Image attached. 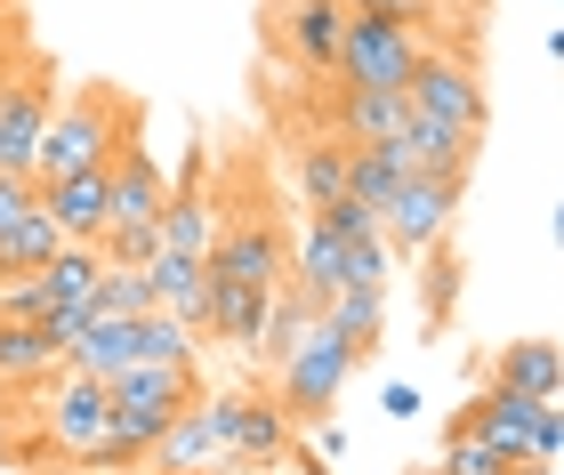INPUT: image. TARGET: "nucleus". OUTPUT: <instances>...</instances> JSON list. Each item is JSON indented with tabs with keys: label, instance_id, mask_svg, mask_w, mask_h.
Listing matches in <instances>:
<instances>
[{
	"label": "nucleus",
	"instance_id": "obj_31",
	"mask_svg": "<svg viewBox=\"0 0 564 475\" xmlns=\"http://www.w3.org/2000/svg\"><path fill=\"white\" fill-rule=\"evenodd\" d=\"M452 290H459V258H452V242H435V250H427V314H435V322H444Z\"/></svg>",
	"mask_w": 564,
	"mask_h": 475
},
{
	"label": "nucleus",
	"instance_id": "obj_22",
	"mask_svg": "<svg viewBox=\"0 0 564 475\" xmlns=\"http://www.w3.org/2000/svg\"><path fill=\"white\" fill-rule=\"evenodd\" d=\"M65 363H73V371H97V379L138 371V363H145V314H130V322H106V314H97L89 331L65 346Z\"/></svg>",
	"mask_w": 564,
	"mask_h": 475
},
{
	"label": "nucleus",
	"instance_id": "obj_23",
	"mask_svg": "<svg viewBox=\"0 0 564 475\" xmlns=\"http://www.w3.org/2000/svg\"><path fill=\"white\" fill-rule=\"evenodd\" d=\"M282 24H291V48L315 73H339V41H347V0H282Z\"/></svg>",
	"mask_w": 564,
	"mask_h": 475
},
{
	"label": "nucleus",
	"instance_id": "obj_29",
	"mask_svg": "<svg viewBox=\"0 0 564 475\" xmlns=\"http://www.w3.org/2000/svg\"><path fill=\"white\" fill-rule=\"evenodd\" d=\"M508 467H517V460H508L492 435H476V428L452 419V443H444V460H435V475H508Z\"/></svg>",
	"mask_w": 564,
	"mask_h": 475
},
{
	"label": "nucleus",
	"instance_id": "obj_3",
	"mask_svg": "<svg viewBox=\"0 0 564 475\" xmlns=\"http://www.w3.org/2000/svg\"><path fill=\"white\" fill-rule=\"evenodd\" d=\"M33 419H41V443L57 460H73V467H89L97 460V443L113 435V379H97V371H57V379H41L33 395Z\"/></svg>",
	"mask_w": 564,
	"mask_h": 475
},
{
	"label": "nucleus",
	"instance_id": "obj_10",
	"mask_svg": "<svg viewBox=\"0 0 564 475\" xmlns=\"http://www.w3.org/2000/svg\"><path fill=\"white\" fill-rule=\"evenodd\" d=\"M476 154H484L476 130H452V121H427V113H412L388 137V162L403 169V178H444V186H468L476 178Z\"/></svg>",
	"mask_w": 564,
	"mask_h": 475
},
{
	"label": "nucleus",
	"instance_id": "obj_14",
	"mask_svg": "<svg viewBox=\"0 0 564 475\" xmlns=\"http://www.w3.org/2000/svg\"><path fill=\"white\" fill-rule=\"evenodd\" d=\"M153 475H242L235 452H226V435H218L210 395H194V404L170 419V435L153 443Z\"/></svg>",
	"mask_w": 564,
	"mask_h": 475
},
{
	"label": "nucleus",
	"instance_id": "obj_30",
	"mask_svg": "<svg viewBox=\"0 0 564 475\" xmlns=\"http://www.w3.org/2000/svg\"><path fill=\"white\" fill-rule=\"evenodd\" d=\"M395 178H403V169L388 162V145H355V154H347V194H355V202H388V194H395Z\"/></svg>",
	"mask_w": 564,
	"mask_h": 475
},
{
	"label": "nucleus",
	"instance_id": "obj_18",
	"mask_svg": "<svg viewBox=\"0 0 564 475\" xmlns=\"http://www.w3.org/2000/svg\"><path fill=\"white\" fill-rule=\"evenodd\" d=\"M468 379H500V387H524L541 404H556L564 395V346L556 339H508L492 363H468Z\"/></svg>",
	"mask_w": 564,
	"mask_h": 475
},
{
	"label": "nucleus",
	"instance_id": "obj_32",
	"mask_svg": "<svg viewBox=\"0 0 564 475\" xmlns=\"http://www.w3.org/2000/svg\"><path fill=\"white\" fill-rule=\"evenodd\" d=\"M379 411H388V419H395V428H412V419L427 411V395H420L412 379H388V395H379Z\"/></svg>",
	"mask_w": 564,
	"mask_h": 475
},
{
	"label": "nucleus",
	"instance_id": "obj_36",
	"mask_svg": "<svg viewBox=\"0 0 564 475\" xmlns=\"http://www.w3.org/2000/svg\"><path fill=\"white\" fill-rule=\"evenodd\" d=\"M556 250H564V202H556Z\"/></svg>",
	"mask_w": 564,
	"mask_h": 475
},
{
	"label": "nucleus",
	"instance_id": "obj_7",
	"mask_svg": "<svg viewBox=\"0 0 564 475\" xmlns=\"http://www.w3.org/2000/svg\"><path fill=\"white\" fill-rule=\"evenodd\" d=\"M459 194H468V186H444V178H395V194L379 202V234H388L395 258H427L435 242H452Z\"/></svg>",
	"mask_w": 564,
	"mask_h": 475
},
{
	"label": "nucleus",
	"instance_id": "obj_11",
	"mask_svg": "<svg viewBox=\"0 0 564 475\" xmlns=\"http://www.w3.org/2000/svg\"><path fill=\"white\" fill-rule=\"evenodd\" d=\"M210 242H218V202H210V154H186V178L170 186V202H162V250L153 258H210Z\"/></svg>",
	"mask_w": 564,
	"mask_h": 475
},
{
	"label": "nucleus",
	"instance_id": "obj_33",
	"mask_svg": "<svg viewBox=\"0 0 564 475\" xmlns=\"http://www.w3.org/2000/svg\"><path fill=\"white\" fill-rule=\"evenodd\" d=\"M347 9H379V16H412V24H427L444 0H347Z\"/></svg>",
	"mask_w": 564,
	"mask_h": 475
},
{
	"label": "nucleus",
	"instance_id": "obj_5",
	"mask_svg": "<svg viewBox=\"0 0 564 475\" xmlns=\"http://www.w3.org/2000/svg\"><path fill=\"white\" fill-rule=\"evenodd\" d=\"M355 346L330 331V322H315V331L299 339V355L291 363H274V404L299 419V428H315V419H330L347 404V379H355Z\"/></svg>",
	"mask_w": 564,
	"mask_h": 475
},
{
	"label": "nucleus",
	"instance_id": "obj_35",
	"mask_svg": "<svg viewBox=\"0 0 564 475\" xmlns=\"http://www.w3.org/2000/svg\"><path fill=\"white\" fill-rule=\"evenodd\" d=\"M242 475H282V460H274V467H242Z\"/></svg>",
	"mask_w": 564,
	"mask_h": 475
},
{
	"label": "nucleus",
	"instance_id": "obj_21",
	"mask_svg": "<svg viewBox=\"0 0 564 475\" xmlns=\"http://www.w3.org/2000/svg\"><path fill=\"white\" fill-rule=\"evenodd\" d=\"M403 121H412V97L403 89H339L330 97V130L347 145H388Z\"/></svg>",
	"mask_w": 564,
	"mask_h": 475
},
{
	"label": "nucleus",
	"instance_id": "obj_13",
	"mask_svg": "<svg viewBox=\"0 0 564 475\" xmlns=\"http://www.w3.org/2000/svg\"><path fill=\"white\" fill-rule=\"evenodd\" d=\"M48 113H57V81L48 73H24V81H0V169L9 178H33Z\"/></svg>",
	"mask_w": 564,
	"mask_h": 475
},
{
	"label": "nucleus",
	"instance_id": "obj_4",
	"mask_svg": "<svg viewBox=\"0 0 564 475\" xmlns=\"http://www.w3.org/2000/svg\"><path fill=\"white\" fill-rule=\"evenodd\" d=\"M420 57H427V24L379 16V9H347L339 89H403V97H412V65Z\"/></svg>",
	"mask_w": 564,
	"mask_h": 475
},
{
	"label": "nucleus",
	"instance_id": "obj_20",
	"mask_svg": "<svg viewBox=\"0 0 564 475\" xmlns=\"http://www.w3.org/2000/svg\"><path fill=\"white\" fill-rule=\"evenodd\" d=\"M347 242H355V234L323 227V218H306V234L291 242V283L315 298V307H330V298L347 290Z\"/></svg>",
	"mask_w": 564,
	"mask_h": 475
},
{
	"label": "nucleus",
	"instance_id": "obj_15",
	"mask_svg": "<svg viewBox=\"0 0 564 475\" xmlns=\"http://www.w3.org/2000/svg\"><path fill=\"white\" fill-rule=\"evenodd\" d=\"M267 307H274V290H250L235 274H210V290H202V339L235 346V355H259Z\"/></svg>",
	"mask_w": 564,
	"mask_h": 475
},
{
	"label": "nucleus",
	"instance_id": "obj_2",
	"mask_svg": "<svg viewBox=\"0 0 564 475\" xmlns=\"http://www.w3.org/2000/svg\"><path fill=\"white\" fill-rule=\"evenodd\" d=\"M130 137H138V106H130V97H113V89H82L73 106L48 113V137H41L33 186H57V178H73V169L113 162Z\"/></svg>",
	"mask_w": 564,
	"mask_h": 475
},
{
	"label": "nucleus",
	"instance_id": "obj_25",
	"mask_svg": "<svg viewBox=\"0 0 564 475\" xmlns=\"http://www.w3.org/2000/svg\"><path fill=\"white\" fill-rule=\"evenodd\" d=\"M57 250H65V234H57V218H48L41 202L17 210V218H0V274H41Z\"/></svg>",
	"mask_w": 564,
	"mask_h": 475
},
{
	"label": "nucleus",
	"instance_id": "obj_19",
	"mask_svg": "<svg viewBox=\"0 0 564 475\" xmlns=\"http://www.w3.org/2000/svg\"><path fill=\"white\" fill-rule=\"evenodd\" d=\"M162 202H170V169L153 162V145H121L113 154V218L106 227H145V218H162Z\"/></svg>",
	"mask_w": 564,
	"mask_h": 475
},
{
	"label": "nucleus",
	"instance_id": "obj_8",
	"mask_svg": "<svg viewBox=\"0 0 564 475\" xmlns=\"http://www.w3.org/2000/svg\"><path fill=\"white\" fill-rule=\"evenodd\" d=\"M210 411H218V435H226V452H235V467H274V460H291L299 452V419L274 404V395H210Z\"/></svg>",
	"mask_w": 564,
	"mask_h": 475
},
{
	"label": "nucleus",
	"instance_id": "obj_37",
	"mask_svg": "<svg viewBox=\"0 0 564 475\" xmlns=\"http://www.w3.org/2000/svg\"><path fill=\"white\" fill-rule=\"evenodd\" d=\"M9 16H17V0H0V24H9Z\"/></svg>",
	"mask_w": 564,
	"mask_h": 475
},
{
	"label": "nucleus",
	"instance_id": "obj_9",
	"mask_svg": "<svg viewBox=\"0 0 564 475\" xmlns=\"http://www.w3.org/2000/svg\"><path fill=\"white\" fill-rule=\"evenodd\" d=\"M476 387V404L459 411V428H476V435H492L508 460H541V428L556 419V404H541V395H524V387H500V379H468Z\"/></svg>",
	"mask_w": 564,
	"mask_h": 475
},
{
	"label": "nucleus",
	"instance_id": "obj_6",
	"mask_svg": "<svg viewBox=\"0 0 564 475\" xmlns=\"http://www.w3.org/2000/svg\"><path fill=\"white\" fill-rule=\"evenodd\" d=\"M412 113L452 121V130H476V137H484V121H492V97H484V73H476L468 48L427 41V57L412 65Z\"/></svg>",
	"mask_w": 564,
	"mask_h": 475
},
{
	"label": "nucleus",
	"instance_id": "obj_28",
	"mask_svg": "<svg viewBox=\"0 0 564 475\" xmlns=\"http://www.w3.org/2000/svg\"><path fill=\"white\" fill-rule=\"evenodd\" d=\"M153 307H162L153 266H106V283H97V314L106 322H130V314H153Z\"/></svg>",
	"mask_w": 564,
	"mask_h": 475
},
{
	"label": "nucleus",
	"instance_id": "obj_27",
	"mask_svg": "<svg viewBox=\"0 0 564 475\" xmlns=\"http://www.w3.org/2000/svg\"><path fill=\"white\" fill-rule=\"evenodd\" d=\"M315 322H323V307H315V298H306L299 283H282V290H274V307H267V331H259V363H267V371H274V363H291V355H299V339L315 331Z\"/></svg>",
	"mask_w": 564,
	"mask_h": 475
},
{
	"label": "nucleus",
	"instance_id": "obj_12",
	"mask_svg": "<svg viewBox=\"0 0 564 475\" xmlns=\"http://www.w3.org/2000/svg\"><path fill=\"white\" fill-rule=\"evenodd\" d=\"M210 274H235V283H250V290H282V227H274L267 210H235V218H218Z\"/></svg>",
	"mask_w": 564,
	"mask_h": 475
},
{
	"label": "nucleus",
	"instance_id": "obj_1",
	"mask_svg": "<svg viewBox=\"0 0 564 475\" xmlns=\"http://www.w3.org/2000/svg\"><path fill=\"white\" fill-rule=\"evenodd\" d=\"M194 395H202V371H186V363H138V371H121V379H113V435L97 443L89 467H106V475L145 467L153 443L170 435V419L186 411Z\"/></svg>",
	"mask_w": 564,
	"mask_h": 475
},
{
	"label": "nucleus",
	"instance_id": "obj_16",
	"mask_svg": "<svg viewBox=\"0 0 564 475\" xmlns=\"http://www.w3.org/2000/svg\"><path fill=\"white\" fill-rule=\"evenodd\" d=\"M41 210L57 218V234H65V242H97V234H106V218H113V162L73 169V178L41 186Z\"/></svg>",
	"mask_w": 564,
	"mask_h": 475
},
{
	"label": "nucleus",
	"instance_id": "obj_24",
	"mask_svg": "<svg viewBox=\"0 0 564 475\" xmlns=\"http://www.w3.org/2000/svg\"><path fill=\"white\" fill-rule=\"evenodd\" d=\"M347 154H355V145H347L339 130H330V137H299V162H291V194H299L306 210H330V202L347 194Z\"/></svg>",
	"mask_w": 564,
	"mask_h": 475
},
{
	"label": "nucleus",
	"instance_id": "obj_17",
	"mask_svg": "<svg viewBox=\"0 0 564 475\" xmlns=\"http://www.w3.org/2000/svg\"><path fill=\"white\" fill-rule=\"evenodd\" d=\"M57 371H65V346L48 339V322H0V404H24Z\"/></svg>",
	"mask_w": 564,
	"mask_h": 475
},
{
	"label": "nucleus",
	"instance_id": "obj_38",
	"mask_svg": "<svg viewBox=\"0 0 564 475\" xmlns=\"http://www.w3.org/2000/svg\"><path fill=\"white\" fill-rule=\"evenodd\" d=\"M299 475H306V467H299Z\"/></svg>",
	"mask_w": 564,
	"mask_h": 475
},
{
	"label": "nucleus",
	"instance_id": "obj_26",
	"mask_svg": "<svg viewBox=\"0 0 564 475\" xmlns=\"http://www.w3.org/2000/svg\"><path fill=\"white\" fill-rule=\"evenodd\" d=\"M323 322L355 346V355H371L379 331H388V283H347V290L323 307Z\"/></svg>",
	"mask_w": 564,
	"mask_h": 475
},
{
	"label": "nucleus",
	"instance_id": "obj_34",
	"mask_svg": "<svg viewBox=\"0 0 564 475\" xmlns=\"http://www.w3.org/2000/svg\"><path fill=\"white\" fill-rule=\"evenodd\" d=\"M549 57H564V24H556V33H549Z\"/></svg>",
	"mask_w": 564,
	"mask_h": 475
}]
</instances>
